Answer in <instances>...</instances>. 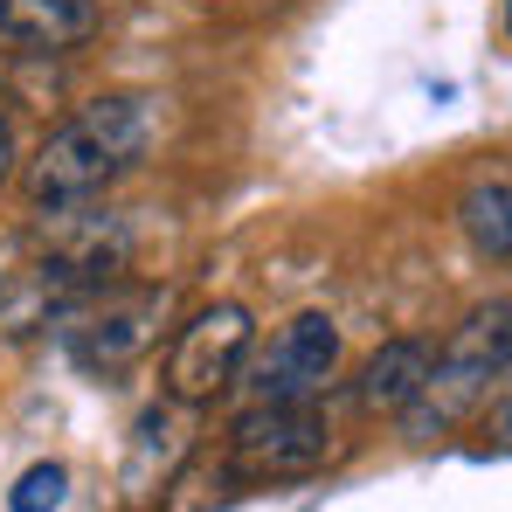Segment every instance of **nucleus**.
I'll return each mask as SVG.
<instances>
[{
    "label": "nucleus",
    "instance_id": "obj_9",
    "mask_svg": "<svg viewBox=\"0 0 512 512\" xmlns=\"http://www.w3.org/2000/svg\"><path fill=\"white\" fill-rule=\"evenodd\" d=\"M457 229L464 243L492 263H512V180L506 173H485L457 194Z\"/></svg>",
    "mask_w": 512,
    "mask_h": 512
},
{
    "label": "nucleus",
    "instance_id": "obj_10",
    "mask_svg": "<svg viewBox=\"0 0 512 512\" xmlns=\"http://www.w3.org/2000/svg\"><path fill=\"white\" fill-rule=\"evenodd\" d=\"M63 492H70V471L63 464H28L14 478V492H7V512H56Z\"/></svg>",
    "mask_w": 512,
    "mask_h": 512
},
{
    "label": "nucleus",
    "instance_id": "obj_14",
    "mask_svg": "<svg viewBox=\"0 0 512 512\" xmlns=\"http://www.w3.org/2000/svg\"><path fill=\"white\" fill-rule=\"evenodd\" d=\"M0 298H7V284H0Z\"/></svg>",
    "mask_w": 512,
    "mask_h": 512
},
{
    "label": "nucleus",
    "instance_id": "obj_1",
    "mask_svg": "<svg viewBox=\"0 0 512 512\" xmlns=\"http://www.w3.org/2000/svg\"><path fill=\"white\" fill-rule=\"evenodd\" d=\"M146 146H153V104H146V97H132V90L90 97L84 111H70V118L35 146V160L21 167L28 208H35V215L84 208L111 180H125V173L139 167Z\"/></svg>",
    "mask_w": 512,
    "mask_h": 512
},
{
    "label": "nucleus",
    "instance_id": "obj_5",
    "mask_svg": "<svg viewBox=\"0 0 512 512\" xmlns=\"http://www.w3.org/2000/svg\"><path fill=\"white\" fill-rule=\"evenodd\" d=\"M340 367V326L326 312H298L270 353H256V367H243L250 381V402H312Z\"/></svg>",
    "mask_w": 512,
    "mask_h": 512
},
{
    "label": "nucleus",
    "instance_id": "obj_13",
    "mask_svg": "<svg viewBox=\"0 0 512 512\" xmlns=\"http://www.w3.org/2000/svg\"><path fill=\"white\" fill-rule=\"evenodd\" d=\"M506 35H512V7H506Z\"/></svg>",
    "mask_w": 512,
    "mask_h": 512
},
{
    "label": "nucleus",
    "instance_id": "obj_7",
    "mask_svg": "<svg viewBox=\"0 0 512 512\" xmlns=\"http://www.w3.org/2000/svg\"><path fill=\"white\" fill-rule=\"evenodd\" d=\"M97 28V0H0V49L56 56L77 49Z\"/></svg>",
    "mask_w": 512,
    "mask_h": 512
},
{
    "label": "nucleus",
    "instance_id": "obj_2",
    "mask_svg": "<svg viewBox=\"0 0 512 512\" xmlns=\"http://www.w3.org/2000/svg\"><path fill=\"white\" fill-rule=\"evenodd\" d=\"M506 374H512V298H492V305H478V312L443 340L423 402L409 409V429H416V436L450 429L457 416H471V409L492 395V381H506Z\"/></svg>",
    "mask_w": 512,
    "mask_h": 512
},
{
    "label": "nucleus",
    "instance_id": "obj_12",
    "mask_svg": "<svg viewBox=\"0 0 512 512\" xmlns=\"http://www.w3.org/2000/svg\"><path fill=\"white\" fill-rule=\"evenodd\" d=\"M492 436H506V443H512V395L499 402V409H492Z\"/></svg>",
    "mask_w": 512,
    "mask_h": 512
},
{
    "label": "nucleus",
    "instance_id": "obj_11",
    "mask_svg": "<svg viewBox=\"0 0 512 512\" xmlns=\"http://www.w3.org/2000/svg\"><path fill=\"white\" fill-rule=\"evenodd\" d=\"M21 173V146H14V125H7V111H0V187Z\"/></svg>",
    "mask_w": 512,
    "mask_h": 512
},
{
    "label": "nucleus",
    "instance_id": "obj_3",
    "mask_svg": "<svg viewBox=\"0 0 512 512\" xmlns=\"http://www.w3.org/2000/svg\"><path fill=\"white\" fill-rule=\"evenodd\" d=\"M326 457H333V429L312 402H250L229 429V478L243 485L312 478Z\"/></svg>",
    "mask_w": 512,
    "mask_h": 512
},
{
    "label": "nucleus",
    "instance_id": "obj_4",
    "mask_svg": "<svg viewBox=\"0 0 512 512\" xmlns=\"http://www.w3.org/2000/svg\"><path fill=\"white\" fill-rule=\"evenodd\" d=\"M250 346H256V326L243 305H208L194 312L180 333H173V353H167V402L173 409H208L215 395H229L250 367Z\"/></svg>",
    "mask_w": 512,
    "mask_h": 512
},
{
    "label": "nucleus",
    "instance_id": "obj_6",
    "mask_svg": "<svg viewBox=\"0 0 512 512\" xmlns=\"http://www.w3.org/2000/svg\"><path fill=\"white\" fill-rule=\"evenodd\" d=\"M429 374H436V353L423 340H381L353 381V402H360V416H409L423 402Z\"/></svg>",
    "mask_w": 512,
    "mask_h": 512
},
{
    "label": "nucleus",
    "instance_id": "obj_8",
    "mask_svg": "<svg viewBox=\"0 0 512 512\" xmlns=\"http://www.w3.org/2000/svg\"><path fill=\"white\" fill-rule=\"evenodd\" d=\"M160 312H167V291H139L125 305H104V319L84 333V360L90 367H132L146 346L160 340Z\"/></svg>",
    "mask_w": 512,
    "mask_h": 512
}]
</instances>
